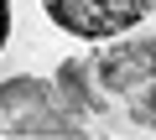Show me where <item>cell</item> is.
Returning a JSON list of instances; mask_svg holds the SVG:
<instances>
[{
  "label": "cell",
  "mask_w": 156,
  "mask_h": 140,
  "mask_svg": "<svg viewBox=\"0 0 156 140\" xmlns=\"http://www.w3.org/2000/svg\"><path fill=\"white\" fill-rule=\"evenodd\" d=\"M52 26H62L68 36H83V42H104L120 36L125 26L146 21L156 11V0H42Z\"/></svg>",
  "instance_id": "1"
},
{
  "label": "cell",
  "mask_w": 156,
  "mask_h": 140,
  "mask_svg": "<svg viewBox=\"0 0 156 140\" xmlns=\"http://www.w3.org/2000/svg\"><path fill=\"white\" fill-rule=\"evenodd\" d=\"M151 78H156V42L151 36L115 42L94 57V83H104V94H135Z\"/></svg>",
  "instance_id": "2"
},
{
  "label": "cell",
  "mask_w": 156,
  "mask_h": 140,
  "mask_svg": "<svg viewBox=\"0 0 156 140\" xmlns=\"http://www.w3.org/2000/svg\"><path fill=\"white\" fill-rule=\"evenodd\" d=\"M52 104L57 109H68L78 125L83 119H94V114H104V99L94 94V57L89 62H62L57 67V78H52Z\"/></svg>",
  "instance_id": "3"
},
{
  "label": "cell",
  "mask_w": 156,
  "mask_h": 140,
  "mask_svg": "<svg viewBox=\"0 0 156 140\" xmlns=\"http://www.w3.org/2000/svg\"><path fill=\"white\" fill-rule=\"evenodd\" d=\"M42 109H52V83L42 78H5L0 83V130L21 135L26 119H37Z\"/></svg>",
  "instance_id": "4"
},
{
  "label": "cell",
  "mask_w": 156,
  "mask_h": 140,
  "mask_svg": "<svg viewBox=\"0 0 156 140\" xmlns=\"http://www.w3.org/2000/svg\"><path fill=\"white\" fill-rule=\"evenodd\" d=\"M130 104H125V114H130V125H140V130H156V78L151 83H140L135 94H125Z\"/></svg>",
  "instance_id": "5"
},
{
  "label": "cell",
  "mask_w": 156,
  "mask_h": 140,
  "mask_svg": "<svg viewBox=\"0 0 156 140\" xmlns=\"http://www.w3.org/2000/svg\"><path fill=\"white\" fill-rule=\"evenodd\" d=\"M5 36H11V0H0V47H5Z\"/></svg>",
  "instance_id": "6"
}]
</instances>
